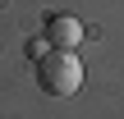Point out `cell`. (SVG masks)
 Returning a JSON list of instances; mask_svg holds the SVG:
<instances>
[{"instance_id":"6da1fadb","label":"cell","mask_w":124,"mask_h":119,"mask_svg":"<svg viewBox=\"0 0 124 119\" xmlns=\"http://www.w3.org/2000/svg\"><path fill=\"white\" fill-rule=\"evenodd\" d=\"M37 87L46 96H74L83 87V64L74 50H51L37 60Z\"/></svg>"},{"instance_id":"7a4b0ae2","label":"cell","mask_w":124,"mask_h":119,"mask_svg":"<svg viewBox=\"0 0 124 119\" xmlns=\"http://www.w3.org/2000/svg\"><path fill=\"white\" fill-rule=\"evenodd\" d=\"M46 41H51V50H74L83 37H87V28L78 23V18H69V14H51L46 18V32H41Z\"/></svg>"},{"instance_id":"3957f363","label":"cell","mask_w":124,"mask_h":119,"mask_svg":"<svg viewBox=\"0 0 124 119\" xmlns=\"http://www.w3.org/2000/svg\"><path fill=\"white\" fill-rule=\"evenodd\" d=\"M28 55H32V60H41V55H51V41H46V37H37V41H28Z\"/></svg>"}]
</instances>
